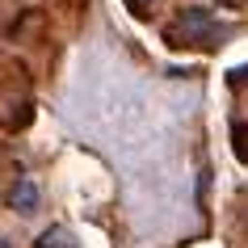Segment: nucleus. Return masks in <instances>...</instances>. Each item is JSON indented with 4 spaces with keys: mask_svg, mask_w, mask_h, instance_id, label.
Listing matches in <instances>:
<instances>
[{
    "mask_svg": "<svg viewBox=\"0 0 248 248\" xmlns=\"http://www.w3.org/2000/svg\"><path fill=\"white\" fill-rule=\"evenodd\" d=\"M227 30L210 17V9H198V4H185L169 17L164 26V42L177 46V51H189V46H219Z\"/></svg>",
    "mask_w": 248,
    "mask_h": 248,
    "instance_id": "1",
    "label": "nucleus"
},
{
    "mask_svg": "<svg viewBox=\"0 0 248 248\" xmlns=\"http://www.w3.org/2000/svg\"><path fill=\"white\" fill-rule=\"evenodd\" d=\"M38 185L30 181V177H21V181L13 185V194H9V206L17 210V215H34V210H38Z\"/></svg>",
    "mask_w": 248,
    "mask_h": 248,
    "instance_id": "2",
    "label": "nucleus"
},
{
    "mask_svg": "<svg viewBox=\"0 0 248 248\" xmlns=\"http://www.w3.org/2000/svg\"><path fill=\"white\" fill-rule=\"evenodd\" d=\"M34 248H80V244H76V235L67 232V227H46Z\"/></svg>",
    "mask_w": 248,
    "mask_h": 248,
    "instance_id": "3",
    "label": "nucleus"
},
{
    "mask_svg": "<svg viewBox=\"0 0 248 248\" xmlns=\"http://www.w3.org/2000/svg\"><path fill=\"white\" fill-rule=\"evenodd\" d=\"M232 143H235V156L248 160V126H235V131H232Z\"/></svg>",
    "mask_w": 248,
    "mask_h": 248,
    "instance_id": "4",
    "label": "nucleus"
},
{
    "mask_svg": "<svg viewBox=\"0 0 248 248\" xmlns=\"http://www.w3.org/2000/svg\"><path fill=\"white\" fill-rule=\"evenodd\" d=\"M227 80H232V89H248V63L232 67V72H227Z\"/></svg>",
    "mask_w": 248,
    "mask_h": 248,
    "instance_id": "5",
    "label": "nucleus"
},
{
    "mask_svg": "<svg viewBox=\"0 0 248 248\" xmlns=\"http://www.w3.org/2000/svg\"><path fill=\"white\" fill-rule=\"evenodd\" d=\"M0 248H13V244H9V240H4V235H0Z\"/></svg>",
    "mask_w": 248,
    "mask_h": 248,
    "instance_id": "6",
    "label": "nucleus"
},
{
    "mask_svg": "<svg viewBox=\"0 0 248 248\" xmlns=\"http://www.w3.org/2000/svg\"><path fill=\"white\" fill-rule=\"evenodd\" d=\"M219 4H235V0H219Z\"/></svg>",
    "mask_w": 248,
    "mask_h": 248,
    "instance_id": "7",
    "label": "nucleus"
}]
</instances>
